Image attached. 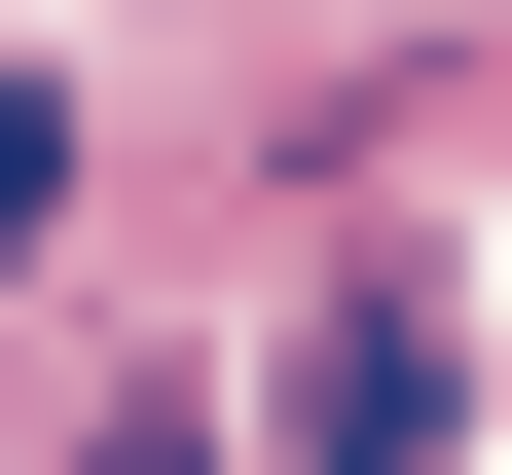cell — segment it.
Wrapping results in <instances>:
<instances>
[{
	"mask_svg": "<svg viewBox=\"0 0 512 475\" xmlns=\"http://www.w3.org/2000/svg\"><path fill=\"white\" fill-rule=\"evenodd\" d=\"M439 402H476L439 293H330V329H293V475H439Z\"/></svg>",
	"mask_w": 512,
	"mask_h": 475,
	"instance_id": "obj_1",
	"label": "cell"
},
{
	"mask_svg": "<svg viewBox=\"0 0 512 475\" xmlns=\"http://www.w3.org/2000/svg\"><path fill=\"white\" fill-rule=\"evenodd\" d=\"M37 183H74V110H37V74H0V256H37Z\"/></svg>",
	"mask_w": 512,
	"mask_h": 475,
	"instance_id": "obj_2",
	"label": "cell"
}]
</instances>
